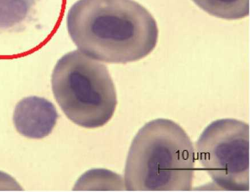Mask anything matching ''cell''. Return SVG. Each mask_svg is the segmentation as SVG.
I'll return each instance as SVG.
<instances>
[{
    "label": "cell",
    "mask_w": 250,
    "mask_h": 192,
    "mask_svg": "<svg viewBox=\"0 0 250 192\" xmlns=\"http://www.w3.org/2000/svg\"><path fill=\"white\" fill-rule=\"evenodd\" d=\"M35 3L36 0H0V33L21 29Z\"/></svg>",
    "instance_id": "6"
},
{
    "label": "cell",
    "mask_w": 250,
    "mask_h": 192,
    "mask_svg": "<svg viewBox=\"0 0 250 192\" xmlns=\"http://www.w3.org/2000/svg\"><path fill=\"white\" fill-rule=\"evenodd\" d=\"M204 11L218 18L235 20L245 18L250 12L249 0H193Z\"/></svg>",
    "instance_id": "7"
},
{
    "label": "cell",
    "mask_w": 250,
    "mask_h": 192,
    "mask_svg": "<svg viewBox=\"0 0 250 192\" xmlns=\"http://www.w3.org/2000/svg\"><path fill=\"white\" fill-rule=\"evenodd\" d=\"M58 116L53 103L42 97L30 96L17 104L13 122L20 134L31 139H42L52 132Z\"/></svg>",
    "instance_id": "5"
},
{
    "label": "cell",
    "mask_w": 250,
    "mask_h": 192,
    "mask_svg": "<svg viewBox=\"0 0 250 192\" xmlns=\"http://www.w3.org/2000/svg\"><path fill=\"white\" fill-rule=\"evenodd\" d=\"M67 27L79 49L106 63L142 59L158 41L155 19L133 0H79L68 11Z\"/></svg>",
    "instance_id": "1"
},
{
    "label": "cell",
    "mask_w": 250,
    "mask_h": 192,
    "mask_svg": "<svg viewBox=\"0 0 250 192\" xmlns=\"http://www.w3.org/2000/svg\"><path fill=\"white\" fill-rule=\"evenodd\" d=\"M197 158L221 190H250V129L235 119L208 126L196 144Z\"/></svg>",
    "instance_id": "4"
},
{
    "label": "cell",
    "mask_w": 250,
    "mask_h": 192,
    "mask_svg": "<svg viewBox=\"0 0 250 192\" xmlns=\"http://www.w3.org/2000/svg\"><path fill=\"white\" fill-rule=\"evenodd\" d=\"M195 160L193 143L180 125L169 119L153 120L139 130L130 147L126 190L190 191Z\"/></svg>",
    "instance_id": "2"
},
{
    "label": "cell",
    "mask_w": 250,
    "mask_h": 192,
    "mask_svg": "<svg viewBox=\"0 0 250 192\" xmlns=\"http://www.w3.org/2000/svg\"><path fill=\"white\" fill-rule=\"evenodd\" d=\"M51 84L58 104L75 124L100 128L114 114L117 95L107 68L79 51L57 61Z\"/></svg>",
    "instance_id": "3"
}]
</instances>
